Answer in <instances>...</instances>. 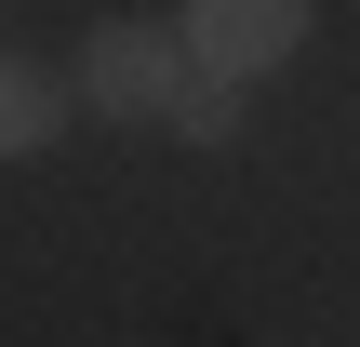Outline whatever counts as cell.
<instances>
[{
    "mask_svg": "<svg viewBox=\"0 0 360 347\" xmlns=\"http://www.w3.org/2000/svg\"><path fill=\"white\" fill-rule=\"evenodd\" d=\"M174 27H187V53H200L214 80H281V67L307 53L321 0H174Z\"/></svg>",
    "mask_w": 360,
    "mask_h": 347,
    "instance_id": "obj_2",
    "label": "cell"
},
{
    "mask_svg": "<svg viewBox=\"0 0 360 347\" xmlns=\"http://www.w3.org/2000/svg\"><path fill=\"white\" fill-rule=\"evenodd\" d=\"M240 120H254V80H214V67H200L160 134H174V147H240Z\"/></svg>",
    "mask_w": 360,
    "mask_h": 347,
    "instance_id": "obj_4",
    "label": "cell"
},
{
    "mask_svg": "<svg viewBox=\"0 0 360 347\" xmlns=\"http://www.w3.org/2000/svg\"><path fill=\"white\" fill-rule=\"evenodd\" d=\"M67 80H80V107H94V120H147V134H160V120H174V94L200 80V53H187V27H174V13H107V27L80 40V67H67Z\"/></svg>",
    "mask_w": 360,
    "mask_h": 347,
    "instance_id": "obj_1",
    "label": "cell"
},
{
    "mask_svg": "<svg viewBox=\"0 0 360 347\" xmlns=\"http://www.w3.org/2000/svg\"><path fill=\"white\" fill-rule=\"evenodd\" d=\"M67 107H80V80H67V67L0 53V160H40V147L67 134Z\"/></svg>",
    "mask_w": 360,
    "mask_h": 347,
    "instance_id": "obj_3",
    "label": "cell"
}]
</instances>
